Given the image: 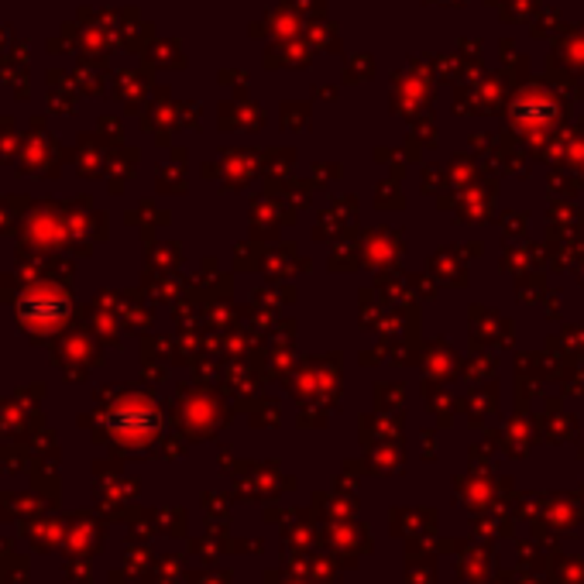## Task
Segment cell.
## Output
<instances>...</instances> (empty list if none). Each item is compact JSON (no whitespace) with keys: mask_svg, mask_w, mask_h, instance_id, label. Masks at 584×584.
Instances as JSON below:
<instances>
[{"mask_svg":"<svg viewBox=\"0 0 584 584\" xmlns=\"http://www.w3.org/2000/svg\"><path fill=\"white\" fill-rule=\"evenodd\" d=\"M73 313V303L62 296L52 286H31L18 299V316L24 327H35V330H45V327H56L66 316Z\"/></svg>","mask_w":584,"mask_h":584,"instance_id":"6da1fadb","label":"cell"},{"mask_svg":"<svg viewBox=\"0 0 584 584\" xmlns=\"http://www.w3.org/2000/svg\"><path fill=\"white\" fill-rule=\"evenodd\" d=\"M162 427V419H158V412L148 402H120V406L110 409V416H107V429L117 433L120 440H148L152 433H158Z\"/></svg>","mask_w":584,"mask_h":584,"instance_id":"7a4b0ae2","label":"cell"}]
</instances>
